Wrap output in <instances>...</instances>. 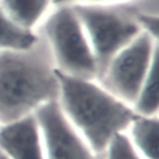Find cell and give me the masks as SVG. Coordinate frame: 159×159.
Wrapping results in <instances>:
<instances>
[{
	"mask_svg": "<svg viewBox=\"0 0 159 159\" xmlns=\"http://www.w3.org/2000/svg\"><path fill=\"white\" fill-rule=\"evenodd\" d=\"M0 159H9V158H7V157H6V155L0 150Z\"/></svg>",
	"mask_w": 159,
	"mask_h": 159,
	"instance_id": "14",
	"label": "cell"
},
{
	"mask_svg": "<svg viewBox=\"0 0 159 159\" xmlns=\"http://www.w3.org/2000/svg\"><path fill=\"white\" fill-rule=\"evenodd\" d=\"M158 116H138L133 118L125 134L132 145L144 159H158Z\"/></svg>",
	"mask_w": 159,
	"mask_h": 159,
	"instance_id": "9",
	"label": "cell"
},
{
	"mask_svg": "<svg viewBox=\"0 0 159 159\" xmlns=\"http://www.w3.org/2000/svg\"><path fill=\"white\" fill-rule=\"evenodd\" d=\"M34 114L41 129L45 159H98L68 122L57 101L41 106Z\"/></svg>",
	"mask_w": 159,
	"mask_h": 159,
	"instance_id": "6",
	"label": "cell"
},
{
	"mask_svg": "<svg viewBox=\"0 0 159 159\" xmlns=\"http://www.w3.org/2000/svg\"><path fill=\"white\" fill-rule=\"evenodd\" d=\"M155 62L157 39L142 31L116 53L97 81L113 96L132 107Z\"/></svg>",
	"mask_w": 159,
	"mask_h": 159,
	"instance_id": "5",
	"label": "cell"
},
{
	"mask_svg": "<svg viewBox=\"0 0 159 159\" xmlns=\"http://www.w3.org/2000/svg\"><path fill=\"white\" fill-rule=\"evenodd\" d=\"M39 39V32L29 31L14 22L0 6V52L25 50Z\"/></svg>",
	"mask_w": 159,
	"mask_h": 159,
	"instance_id": "10",
	"label": "cell"
},
{
	"mask_svg": "<svg viewBox=\"0 0 159 159\" xmlns=\"http://www.w3.org/2000/svg\"><path fill=\"white\" fill-rule=\"evenodd\" d=\"M40 26L58 72L97 80L96 58L72 5H53Z\"/></svg>",
	"mask_w": 159,
	"mask_h": 159,
	"instance_id": "4",
	"label": "cell"
},
{
	"mask_svg": "<svg viewBox=\"0 0 159 159\" xmlns=\"http://www.w3.org/2000/svg\"><path fill=\"white\" fill-rule=\"evenodd\" d=\"M117 1H123V0H53V5L57 4H109V2H117Z\"/></svg>",
	"mask_w": 159,
	"mask_h": 159,
	"instance_id": "13",
	"label": "cell"
},
{
	"mask_svg": "<svg viewBox=\"0 0 159 159\" xmlns=\"http://www.w3.org/2000/svg\"><path fill=\"white\" fill-rule=\"evenodd\" d=\"M0 150L9 159H45L42 134L35 114L0 124Z\"/></svg>",
	"mask_w": 159,
	"mask_h": 159,
	"instance_id": "7",
	"label": "cell"
},
{
	"mask_svg": "<svg viewBox=\"0 0 159 159\" xmlns=\"http://www.w3.org/2000/svg\"><path fill=\"white\" fill-rule=\"evenodd\" d=\"M157 62L147 75L140 89L132 104V108L138 116H157L158 114V86H157Z\"/></svg>",
	"mask_w": 159,
	"mask_h": 159,
	"instance_id": "11",
	"label": "cell"
},
{
	"mask_svg": "<svg viewBox=\"0 0 159 159\" xmlns=\"http://www.w3.org/2000/svg\"><path fill=\"white\" fill-rule=\"evenodd\" d=\"M7 16L25 30L35 31L53 6V0H0Z\"/></svg>",
	"mask_w": 159,
	"mask_h": 159,
	"instance_id": "8",
	"label": "cell"
},
{
	"mask_svg": "<svg viewBox=\"0 0 159 159\" xmlns=\"http://www.w3.org/2000/svg\"><path fill=\"white\" fill-rule=\"evenodd\" d=\"M72 6L94 55L98 80L116 53L142 32L137 14L147 10L139 9L129 0L109 4H75Z\"/></svg>",
	"mask_w": 159,
	"mask_h": 159,
	"instance_id": "3",
	"label": "cell"
},
{
	"mask_svg": "<svg viewBox=\"0 0 159 159\" xmlns=\"http://www.w3.org/2000/svg\"><path fill=\"white\" fill-rule=\"evenodd\" d=\"M102 159H144L132 145L128 135L125 133H120L116 135L104 153L101 155Z\"/></svg>",
	"mask_w": 159,
	"mask_h": 159,
	"instance_id": "12",
	"label": "cell"
},
{
	"mask_svg": "<svg viewBox=\"0 0 159 159\" xmlns=\"http://www.w3.org/2000/svg\"><path fill=\"white\" fill-rule=\"evenodd\" d=\"M57 98V71L41 34L29 48L0 52V124L34 114Z\"/></svg>",
	"mask_w": 159,
	"mask_h": 159,
	"instance_id": "1",
	"label": "cell"
},
{
	"mask_svg": "<svg viewBox=\"0 0 159 159\" xmlns=\"http://www.w3.org/2000/svg\"><path fill=\"white\" fill-rule=\"evenodd\" d=\"M57 78V102L63 114L99 158L116 135L125 133L135 117L133 108L113 96L97 80L58 71Z\"/></svg>",
	"mask_w": 159,
	"mask_h": 159,
	"instance_id": "2",
	"label": "cell"
}]
</instances>
